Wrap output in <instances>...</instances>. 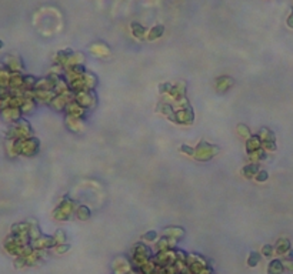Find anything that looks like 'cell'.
<instances>
[{"label": "cell", "instance_id": "277c9868", "mask_svg": "<svg viewBox=\"0 0 293 274\" xmlns=\"http://www.w3.org/2000/svg\"><path fill=\"white\" fill-rule=\"evenodd\" d=\"M289 26H292L293 27V16L292 17H289Z\"/></svg>", "mask_w": 293, "mask_h": 274}, {"label": "cell", "instance_id": "3957f363", "mask_svg": "<svg viewBox=\"0 0 293 274\" xmlns=\"http://www.w3.org/2000/svg\"><path fill=\"white\" fill-rule=\"evenodd\" d=\"M266 179V174L263 173V174H259V180H265Z\"/></svg>", "mask_w": 293, "mask_h": 274}, {"label": "cell", "instance_id": "7a4b0ae2", "mask_svg": "<svg viewBox=\"0 0 293 274\" xmlns=\"http://www.w3.org/2000/svg\"><path fill=\"white\" fill-rule=\"evenodd\" d=\"M270 250H272V247H270V246H266V247H265V254L269 256L270 254Z\"/></svg>", "mask_w": 293, "mask_h": 274}, {"label": "cell", "instance_id": "6da1fadb", "mask_svg": "<svg viewBox=\"0 0 293 274\" xmlns=\"http://www.w3.org/2000/svg\"><path fill=\"white\" fill-rule=\"evenodd\" d=\"M258 261H259V256L255 254V253H253V254L249 257V266H252V267L258 264Z\"/></svg>", "mask_w": 293, "mask_h": 274}]
</instances>
